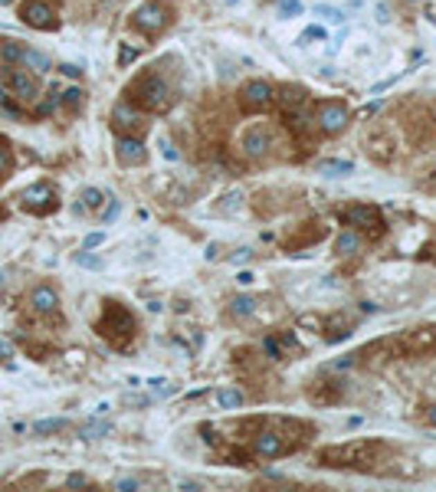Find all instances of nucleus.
<instances>
[{
	"instance_id": "1",
	"label": "nucleus",
	"mask_w": 436,
	"mask_h": 492,
	"mask_svg": "<svg viewBox=\"0 0 436 492\" xmlns=\"http://www.w3.org/2000/svg\"><path fill=\"white\" fill-rule=\"evenodd\" d=\"M128 92H131L138 105H145L148 112H164V109L171 105V89H167V82H164L158 73L141 76L135 86L128 89Z\"/></svg>"
},
{
	"instance_id": "2",
	"label": "nucleus",
	"mask_w": 436,
	"mask_h": 492,
	"mask_svg": "<svg viewBox=\"0 0 436 492\" xmlns=\"http://www.w3.org/2000/svg\"><path fill=\"white\" fill-rule=\"evenodd\" d=\"M105 335L109 341H115V345H125V341L135 335V318H131V312L125 309V305L118 302H105V316L99 318V325H96Z\"/></svg>"
},
{
	"instance_id": "3",
	"label": "nucleus",
	"mask_w": 436,
	"mask_h": 492,
	"mask_svg": "<svg viewBox=\"0 0 436 492\" xmlns=\"http://www.w3.org/2000/svg\"><path fill=\"white\" fill-rule=\"evenodd\" d=\"M377 450V443H345L335 450H325L322 463L325 466H358V463H371V453Z\"/></svg>"
},
{
	"instance_id": "4",
	"label": "nucleus",
	"mask_w": 436,
	"mask_h": 492,
	"mask_svg": "<svg viewBox=\"0 0 436 492\" xmlns=\"http://www.w3.org/2000/svg\"><path fill=\"white\" fill-rule=\"evenodd\" d=\"M348 122H351V115L341 102H322L318 112H315V125L322 128L325 135H341L348 128Z\"/></svg>"
},
{
	"instance_id": "5",
	"label": "nucleus",
	"mask_w": 436,
	"mask_h": 492,
	"mask_svg": "<svg viewBox=\"0 0 436 492\" xmlns=\"http://www.w3.org/2000/svg\"><path fill=\"white\" fill-rule=\"evenodd\" d=\"M167 20H171V13H167L164 3H145V7L135 10V26L141 33H161Z\"/></svg>"
},
{
	"instance_id": "6",
	"label": "nucleus",
	"mask_w": 436,
	"mask_h": 492,
	"mask_svg": "<svg viewBox=\"0 0 436 492\" xmlns=\"http://www.w3.org/2000/svg\"><path fill=\"white\" fill-rule=\"evenodd\" d=\"M239 99H243V105H246V109H253V112H262V109H269V105H273L275 89L269 86V82H262V79H253V82H246V86H243Z\"/></svg>"
},
{
	"instance_id": "7",
	"label": "nucleus",
	"mask_w": 436,
	"mask_h": 492,
	"mask_svg": "<svg viewBox=\"0 0 436 492\" xmlns=\"http://www.w3.org/2000/svg\"><path fill=\"white\" fill-rule=\"evenodd\" d=\"M115 154H118V161L128 164V167H138V164L148 161V148H145V141L135 138V135H118Z\"/></svg>"
},
{
	"instance_id": "8",
	"label": "nucleus",
	"mask_w": 436,
	"mask_h": 492,
	"mask_svg": "<svg viewBox=\"0 0 436 492\" xmlns=\"http://www.w3.org/2000/svg\"><path fill=\"white\" fill-rule=\"evenodd\" d=\"M253 453L262 456V459H275V456L289 453V443L275 433V430H260L256 437H253Z\"/></svg>"
},
{
	"instance_id": "9",
	"label": "nucleus",
	"mask_w": 436,
	"mask_h": 492,
	"mask_svg": "<svg viewBox=\"0 0 436 492\" xmlns=\"http://www.w3.org/2000/svg\"><path fill=\"white\" fill-rule=\"evenodd\" d=\"M269 148H273V138H269V131L262 125H253L243 131V152H246V158L260 161V158L269 154Z\"/></svg>"
},
{
	"instance_id": "10",
	"label": "nucleus",
	"mask_w": 436,
	"mask_h": 492,
	"mask_svg": "<svg viewBox=\"0 0 436 492\" xmlns=\"http://www.w3.org/2000/svg\"><path fill=\"white\" fill-rule=\"evenodd\" d=\"M24 20L33 30H56V13H53L50 3H43V0H30L24 7Z\"/></svg>"
},
{
	"instance_id": "11",
	"label": "nucleus",
	"mask_w": 436,
	"mask_h": 492,
	"mask_svg": "<svg viewBox=\"0 0 436 492\" xmlns=\"http://www.w3.org/2000/svg\"><path fill=\"white\" fill-rule=\"evenodd\" d=\"M112 125L118 128V131H135V128L148 125V122H145V115L138 112L131 102H118L112 109Z\"/></svg>"
},
{
	"instance_id": "12",
	"label": "nucleus",
	"mask_w": 436,
	"mask_h": 492,
	"mask_svg": "<svg viewBox=\"0 0 436 492\" xmlns=\"http://www.w3.org/2000/svg\"><path fill=\"white\" fill-rule=\"evenodd\" d=\"M345 220L354 224V227H367L377 237L381 233V214H377V207H364V203H354L351 210H345Z\"/></svg>"
},
{
	"instance_id": "13",
	"label": "nucleus",
	"mask_w": 436,
	"mask_h": 492,
	"mask_svg": "<svg viewBox=\"0 0 436 492\" xmlns=\"http://www.w3.org/2000/svg\"><path fill=\"white\" fill-rule=\"evenodd\" d=\"M7 86H10V92L17 95V99H24V102H37V95H39L37 79L30 76V73H20V69H13L10 73Z\"/></svg>"
},
{
	"instance_id": "14",
	"label": "nucleus",
	"mask_w": 436,
	"mask_h": 492,
	"mask_svg": "<svg viewBox=\"0 0 436 492\" xmlns=\"http://www.w3.org/2000/svg\"><path fill=\"white\" fill-rule=\"evenodd\" d=\"M30 305H33V312H39V316H53L60 309V295H56L53 286H37V289L30 292Z\"/></svg>"
},
{
	"instance_id": "15",
	"label": "nucleus",
	"mask_w": 436,
	"mask_h": 492,
	"mask_svg": "<svg viewBox=\"0 0 436 492\" xmlns=\"http://www.w3.org/2000/svg\"><path fill=\"white\" fill-rule=\"evenodd\" d=\"M24 207H30V210H50L53 207V190L46 188V184H33V188L24 190Z\"/></svg>"
},
{
	"instance_id": "16",
	"label": "nucleus",
	"mask_w": 436,
	"mask_h": 492,
	"mask_svg": "<svg viewBox=\"0 0 436 492\" xmlns=\"http://www.w3.org/2000/svg\"><path fill=\"white\" fill-rule=\"evenodd\" d=\"M24 66L26 69H33V73H50V56L46 53L33 50V46H24Z\"/></svg>"
},
{
	"instance_id": "17",
	"label": "nucleus",
	"mask_w": 436,
	"mask_h": 492,
	"mask_svg": "<svg viewBox=\"0 0 436 492\" xmlns=\"http://www.w3.org/2000/svg\"><path fill=\"white\" fill-rule=\"evenodd\" d=\"M66 427H69L66 417H46V420H37V423H33V433H37V437H53V433H62Z\"/></svg>"
},
{
	"instance_id": "18",
	"label": "nucleus",
	"mask_w": 436,
	"mask_h": 492,
	"mask_svg": "<svg viewBox=\"0 0 436 492\" xmlns=\"http://www.w3.org/2000/svg\"><path fill=\"white\" fill-rule=\"evenodd\" d=\"M358 250H361V237H358L354 230H345V233L335 240V253H338V256H354Z\"/></svg>"
},
{
	"instance_id": "19",
	"label": "nucleus",
	"mask_w": 436,
	"mask_h": 492,
	"mask_svg": "<svg viewBox=\"0 0 436 492\" xmlns=\"http://www.w3.org/2000/svg\"><path fill=\"white\" fill-rule=\"evenodd\" d=\"M0 60L7 66L24 63V46H20L17 39H3V43H0Z\"/></svg>"
},
{
	"instance_id": "20",
	"label": "nucleus",
	"mask_w": 436,
	"mask_h": 492,
	"mask_svg": "<svg viewBox=\"0 0 436 492\" xmlns=\"http://www.w3.org/2000/svg\"><path fill=\"white\" fill-rule=\"evenodd\" d=\"M243 404V394L233 391V388H224V391H217V407L220 410H237Z\"/></svg>"
},
{
	"instance_id": "21",
	"label": "nucleus",
	"mask_w": 436,
	"mask_h": 492,
	"mask_svg": "<svg viewBox=\"0 0 436 492\" xmlns=\"http://www.w3.org/2000/svg\"><path fill=\"white\" fill-rule=\"evenodd\" d=\"M86 440H96V437H105V433H112V423H105V420H89V423H82V430H79Z\"/></svg>"
},
{
	"instance_id": "22",
	"label": "nucleus",
	"mask_w": 436,
	"mask_h": 492,
	"mask_svg": "<svg viewBox=\"0 0 436 492\" xmlns=\"http://www.w3.org/2000/svg\"><path fill=\"white\" fill-rule=\"evenodd\" d=\"M253 309H256V302L249 299V295H237L233 302H230V312L237 318H246V316H253Z\"/></svg>"
},
{
	"instance_id": "23",
	"label": "nucleus",
	"mask_w": 436,
	"mask_h": 492,
	"mask_svg": "<svg viewBox=\"0 0 436 492\" xmlns=\"http://www.w3.org/2000/svg\"><path fill=\"white\" fill-rule=\"evenodd\" d=\"M102 201H105V194H102L99 188H86V190H82V207H89V210H99Z\"/></svg>"
},
{
	"instance_id": "24",
	"label": "nucleus",
	"mask_w": 436,
	"mask_h": 492,
	"mask_svg": "<svg viewBox=\"0 0 436 492\" xmlns=\"http://www.w3.org/2000/svg\"><path fill=\"white\" fill-rule=\"evenodd\" d=\"M322 174H331V177L351 174V161H325L322 164Z\"/></svg>"
},
{
	"instance_id": "25",
	"label": "nucleus",
	"mask_w": 436,
	"mask_h": 492,
	"mask_svg": "<svg viewBox=\"0 0 436 492\" xmlns=\"http://www.w3.org/2000/svg\"><path fill=\"white\" fill-rule=\"evenodd\" d=\"M315 13L322 17V20H331V24H345V10H338V7H328V3H318Z\"/></svg>"
},
{
	"instance_id": "26",
	"label": "nucleus",
	"mask_w": 436,
	"mask_h": 492,
	"mask_svg": "<svg viewBox=\"0 0 436 492\" xmlns=\"http://www.w3.org/2000/svg\"><path fill=\"white\" fill-rule=\"evenodd\" d=\"M299 3L302 0H279V17H282V20L296 17V13H299Z\"/></svg>"
},
{
	"instance_id": "27",
	"label": "nucleus",
	"mask_w": 436,
	"mask_h": 492,
	"mask_svg": "<svg viewBox=\"0 0 436 492\" xmlns=\"http://www.w3.org/2000/svg\"><path fill=\"white\" fill-rule=\"evenodd\" d=\"M311 122H315V118H309V112H292V128H296V131H309Z\"/></svg>"
},
{
	"instance_id": "28",
	"label": "nucleus",
	"mask_w": 436,
	"mask_h": 492,
	"mask_svg": "<svg viewBox=\"0 0 436 492\" xmlns=\"http://www.w3.org/2000/svg\"><path fill=\"white\" fill-rule=\"evenodd\" d=\"M302 99H305V89H299V86L282 89V102H289V105H292V102H302Z\"/></svg>"
},
{
	"instance_id": "29",
	"label": "nucleus",
	"mask_w": 436,
	"mask_h": 492,
	"mask_svg": "<svg viewBox=\"0 0 436 492\" xmlns=\"http://www.w3.org/2000/svg\"><path fill=\"white\" fill-rule=\"evenodd\" d=\"M60 102H66V105H79V102H82V89H66V92H62L60 95Z\"/></svg>"
},
{
	"instance_id": "30",
	"label": "nucleus",
	"mask_w": 436,
	"mask_h": 492,
	"mask_svg": "<svg viewBox=\"0 0 436 492\" xmlns=\"http://www.w3.org/2000/svg\"><path fill=\"white\" fill-rule=\"evenodd\" d=\"M75 263L86 266V269H99L102 259H99V256H89V253H79V256H75Z\"/></svg>"
},
{
	"instance_id": "31",
	"label": "nucleus",
	"mask_w": 436,
	"mask_h": 492,
	"mask_svg": "<svg viewBox=\"0 0 436 492\" xmlns=\"http://www.w3.org/2000/svg\"><path fill=\"white\" fill-rule=\"evenodd\" d=\"M122 404H125V407H145V404H151V397H138V394H125V397H122Z\"/></svg>"
},
{
	"instance_id": "32",
	"label": "nucleus",
	"mask_w": 436,
	"mask_h": 492,
	"mask_svg": "<svg viewBox=\"0 0 436 492\" xmlns=\"http://www.w3.org/2000/svg\"><path fill=\"white\" fill-rule=\"evenodd\" d=\"M115 489H122V492H138L141 486H138V480H118V482H115Z\"/></svg>"
},
{
	"instance_id": "33",
	"label": "nucleus",
	"mask_w": 436,
	"mask_h": 492,
	"mask_svg": "<svg viewBox=\"0 0 436 492\" xmlns=\"http://www.w3.org/2000/svg\"><path fill=\"white\" fill-rule=\"evenodd\" d=\"M66 486H69V489H82V486H86V476H82V473H73V476L66 480Z\"/></svg>"
},
{
	"instance_id": "34",
	"label": "nucleus",
	"mask_w": 436,
	"mask_h": 492,
	"mask_svg": "<svg viewBox=\"0 0 436 492\" xmlns=\"http://www.w3.org/2000/svg\"><path fill=\"white\" fill-rule=\"evenodd\" d=\"M7 171H10V152H7V148H0V177L7 174Z\"/></svg>"
},
{
	"instance_id": "35",
	"label": "nucleus",
	"mask_w": 436,
	"mask_h": 492,
	"mask_svg": "<svg viewBox=\"0 0 436 492\" xmlns=\"http://www.w3.org/2000/svg\"><path fill=\"white\" fill-rule=\"evenodd\" d=\"M135 56H138V53L131 50V46H122V53H118V63H122V66H128L131 60H135Z\"/></svg>"
},
{
	"instance_id": "36",
	"label": "nucleus",
	"mask_w": 436,
	"mask_h": 492,
	"mask_svg": "<svg viewBox=\"0 0 436 492\" xmlns=\"http://www.w3.org/2000/svg\"><path fill=\"white\" fill-rule=\"evenodd\" d=\"M322 37H325V30H322V26H309V30L302 33V39H322Z\"/></svg>"
},
{
	"instance_id": "37",
	"label": "nucleus",
	"mask_w": 436,
	"mask_h": 492,
	"mask_svg": "<svg viewBox=\"0 0 436 492\" xmlns=\"http://www.w3.org/2000/svg\"><path fill=\"white\" fill-rule=\"evenodd\" d=\"M102 240H105V233H89V237H86V250H92V246H102Z\"/></svg>"
},
{
	"instance_id": "38",
	"label": "nucleus",
	"mask_w": 436,
	"mask_h": 492,
	"mask_svg": "<svg viewBox=\"0 0 436 492\" xmlns=\"http://www.w3.org/2000/svg\"><path fill=\"white\" fill-rule=\"evenodd\" d=\"M118 210H122V203L112 201V203H109V210H105V220H115V217H118Z\"/></svg>"
},
{
	"instance_id": "39",
	"label": "nucleus",
	"mask_w": 436,
	"mask_h": 492,
	"mask_svg": "<svg viewBox=\"0 0 436 492\" xmlns=\"http://www.w3.org/2000/svg\"><path fill=\"white\" fill-rule=\"evenodd\" d=\"M60 73H62V76H79V73H82V69H79V66H69V63H66V66H60Z\"/></svg>"
},
{
	"instance_id": "40",
	"label": "nucleus",
	"mask_w": 436,
	"mask_h": 492,
	"mask_svg": "<svg viewBox=\"0 0 436 492\" xmlns=\"http://www.w3.org/2000/svg\"><path fill=\"white\" fill-rule=\"evenodd\" d=\"M7 358H13V348L7 341H0V361H7Z\"/></svg>"
},
{
	"instance_id": "41",
	"label": "nucleus",
	"mask_w": 436,
	"mask_h": 492,
	"mask_svg": "<svg viewBox=\"0 0 436 492\" xmlns=\"http://www.w3.org/2000/svg\"><path fill=\"white\" fill-rule=\"evenodd\" d=\"M377 20H390V10H387V3H377Z\"/></svg>"
},
{
	"instance_id": "42",
	"label": "nucleus",
	"mask_w": 436,
	"mask_h": 492,
	"mask_svg": "<svg viewBox=\"0 0 436 492\" xmlns=\"http://www.w3.org/2000/svg\"><path fill=\"white\" fill-rule=\"evenodd\" d=\"M249 259V250H237L233 253V263H246Z\"/></svg>"
},
{
	"instance_id": "43",
	"label": "nucleus",
	"mask_w": 436,
	"mask_h": 492,
	"mask_svg": "<svg viewBox=\"0 0 436 492\" xmlns=\"http://www.w3.org/2000/svg\"><path fill=\"white\" fill-rule=\"evenodd\" d=\"M3 105H7V89L0 86V109H3Z\"/></svg>"
},
{
	"instance_id": "44",
	"label": "nucleus",
	"mask_w": 436,
	"mask_h": 492,
	"mask_svg": "<svg viewBox=\"0 0 436 492\" xmlns=\"http://www.w3.org/2000/svg\"><path fill=\"white\" fill-rule=\"evenodd\" d=\"M430 423H433V427H436V404L430 407Z\"/></svg>"
},
{
	"instance_id": "45",
	"label": "nucleus",
	"mask_w": 436,
	"mask_h": 492,
	"mask_svg": "<svg viewBox=\"0 0 436 492\" xmlns=\"http://www.w3.org/2000/svg\"><path fill=\"white\" fill-rule=\"evenodd\" d=\"M226 3H237V0H226Z\"/></svg>"
},
{
	"instance_id": "46",
	"label": "nucleus",
	"mask_w": 436,
	"mask_h": 492,
	"mask_svg": "<svg viewBox=\"0 0 436 492\" xmlns=\"http://www.w3.org/2000/svg\"><path fill=\"white\" fill-rule=\"evenodd\" d=\"M0 3H7V0H0Z\"/></svg>"
}]
</instances>
